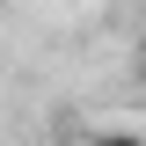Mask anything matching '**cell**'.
<instances>
[{
    "instance_id": "6da1fadb",
    "label": "cell",
    "mask_w": 146,
    "mask_h": 146,
    "mask_svg": "<svg viewBox=\"0 0 146 146\" xmlns=\"http://www.w3.org/2000/svg\"><path fill=\"white\" fill-rule=\"evenodd\" d=\"M88 146H146V131H124V124H102V131H88Z\"/></svg>"
},
{
    "instance_id": "7a4b0ae2",
    "label": "cell",
    "mask_w": 146,
    "mask_h": 146,
    "mask_svg": "<svg viewBox=\"0 0 146 146\" xmlns=\"http://www.w3.org/2000/svg\"><path fill=\"white\" fill-rule=\"evenodd\" d=\"M131 80H139V95H146V36H139V58H131Z\"/></svg>"
}]
</instances>
